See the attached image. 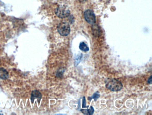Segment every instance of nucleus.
<instances>
[{"mask_svg":"<svg viewBox=\"0 0 152 115\" xmlns=\"http://www.w3.org/2000/svg\"><path fill=\"white\" fill-rule=\"evenodd\" d=\"M105 86L107 89L113 92H118L121 90L123 85L121 83L116 79H111L107 81Z\"/></svg>","mask_w":152,"mask_h":115,"instance_id":"f257e3e1","label":"nucleus"},{"mask_svg":"<svg viewBox=\"0 0 152 115\" xmlns=\"http://www.w3.org/2000/svg\"><path fill=\"white\" fill-rule=\"evenodd\" d=\"M58 31L62 36H67L70 32V28L68 23L65 22H61L58 26Z\"/></svg>","mask_w":152,"mask_h":115,"instance_id":"f03ea898","label":"nucleus"},{"mask_svg":"<svg viewBox=\"0 0 152 115\" xmlns=\"http://www.w3.org/2000/svg\"><path fill=\"white\" fill-rule=\"evenodd\" d=\"M55 13L59 18H66L68 17L70 14V11L66 7L60 6L56 9Z\"/></svg>","mask_w":152,"mask_h":115,"instance_id":"7ed1b4c3","label":"nucleus"},{"mask_svg":"<svg viewBox=\"0 0 152 115\" xmlns=\"http://www.w3.org/2000/svg\"><path fill=\"white\" fill-rule=\"evenodd\" d=\"M84 17L85 20L89 24H93L95 22V16L92 10H88L84 13Z\"/></svg>","mask_w":152,"mask_h":115,"instance_id":"20e7f679","label":"nucleus"},{"mask_svg":"<svg viewBox=\"0 0 152 115\" xmlns=\"http://www.w3.org/2000/svg\"><path fill=\"white\" fill-rule=\"evenodd\" d=\"M42 97V95L41 93L38 90L33 91L31 94V100L32 103L34 102L35 99H37L38 102L39 103Z\"/></svg>","mask_w":152,"mask_h":115,"instance_id":"39448f33","label":"nucleus"},{"mask_svg":"<svg viewBox=\"0 0 152 115\" xmlns=\"http://www.w3.org/2000/svg\"><path fill=\"white\" fill-rule=\"evenodd\" d=\"M9 77V74L7 71L3 68H0V78L2 79H6Z\"/></svg>","mask_w":152,"mask_h":115,"instance_id":"423d86ee","label":"nucleus"},{"mask_svg":"<svg viewBox=\"0 0 152 115\" xmlns=\"http://www.w3.org/2000/svg\"><path fill=\"white\" fill-rule=\"evenodd\" d=\"M81 111L85 115H91L93 114L94 112V109H93V107L91 106L90 109H84V110L81 109Z\"/></svg>","mask_w":152,"mask_h":115,"instance_id":"0eeeda50","label":"nucleus"},{"mask_svg":"<svg viewBox=\"0 0 152 115\" xmlns=\"http://www.w3.org/2000/svg\"><path fill=\"white\" fill-rule=\"evenodd\" d=\"M79 48L80 50L83 52H87L89 50L87 45L84 42L80 43L79 46Z\"/></svg>","mask_w":152,"mask_h":115,"instance_id":"6e6552de","label":"nucleus"},{"mask_svg":"<svg viewBox=\"0 0 152 115\" xmlns=\"http://www.w3.org/2000/svg\"><path fill=\"white\" fill-rule=\"evenodd\" d=\"M82 56H83L82 54H79V55H78L77 57L75 58V66H77L78 63H80L81 59H82Z\"/></svg>","mask_w":152,"mask_h":115,"instance_id":"1a4fd4ad","label":"nucleus"},{"mask_svg":"<svg viewBox=\"0 0 152 115\" xmlns=\"http://www.w3.org/2000/svg\"><path fill=\"white\" fill-rule=\"evenodd\" d=\"M100 95L98 92H95L94 94H93V95L92 96V97H89L88 99L89 100L91 101V99H93L95 101H97V100L100 97Z\"/></svg>","mask_w":152,"mask_h":115,"instance_id":"9d476101","label":"nucleus"},{"mask_svg":"<svg viewBox=\"0 0 152 115\" xmlns=\"http://www.w3.org/2000/svg\"><path fill=\"white\" fill-rule=\"evenodd\" d=\"M86 102L85 98L83 97V104H82V107H83V108H88V107H87L86 106Z\"/></svg>","mask_w":152,"mask_h":115,"instance_id":"9b49d317","label":"nucleus"},{"mask_svg":"<svg viewBox=\"0 0 152 115\" xmlns=\"http://www.w3.org/2000/svg\"><path fill=\"white\" fill-rule=\"evenodd\" d=\"M151 82H152V79H151V76H150V77L149 79V80L148 81V83H149V84H151Z\"/></svg>","mask_w":152,"mask_h":115,"instance_id":"f8f14e48","label":"nucleus"},{"mask_svg":"<svg viewBox=\"0 0 152 115\" xmlns=\"http://www.w3.org/2000/svg\"><path fill=\"white\" fill-rule=\"evenodd\" d=\"M80 1H81V2H82V1L84 2V1H85V0H80Z\"/></svg>","mask_w":152,"mask_h":115,"instance_id":"ddd939ff","label":"nucleus"}]
</instances>
